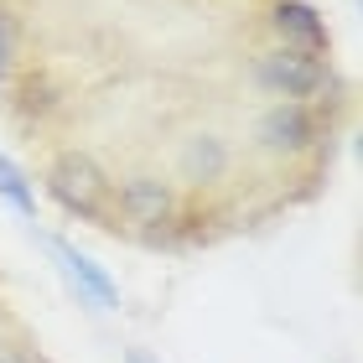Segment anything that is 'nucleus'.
<instances>
[{
  "mask_svg": "<svg viewBox=\"0 0 363 363\" xmlns=\"http://www.w3.org/2000/svg\"><path fill=\"white\" fill-rule=\"evenodd\" d=\"M270 31H275V47H286V52H311L322 57L327 52V21L317 6H306V0H280L270 11Z\"/></svg>",
  "mask_w": 363,
  "mask_h": 363,
  "instance_id": "3",
  "label": "nucleus"
},
{
  "mask_svg": "<svg viewBox=\"0 0 363 363\" xmlns=\"http://www.w3.org/2000/svg\"><path fill=\"white\" fill-rule=\"evenodd\" d=\"M0 348H6V322H0Z\"/></svg>",
  "mask_w": 363,
  "mask_h": 363,
  "instance_id": "10",
  "label": "nucleus"
},
{
  "mask_svg": "<svg viewBox=\"0 0 363 363\" xmlns=\"http://www.w3.org/2000/svg\"><path fill=\"white\" fill-rule=\"evenodd\" d=\"M52 255L62 259V265H68V275L78 280V286H84L89 296H94V301L99 306H120V296H114V286H109V275L104 270H99L94 265V259H84V255H78V250H68V244H52Z\"/></svg>",
  "mask_w": 363,
  "mask_h": 363,
  "instance_id": "7",
  "label": "nucleus"
},
{
  "mask_svg": "<svg viewBox=\"0 0 363 363\" xmlns=\"http://www.w3.org/2000/svg\"><path fill=\"white\" fill-rule=\"evenodd\" d=\"M47 192H52L68 213H78V218H104L109 177L99 172L94 156H84V151H62L52 167H47Z\"/></svg>",
  "mask_w": 363,
  "mask_h": 363,
  "instance_id": "2",
  "label": "nucleus"
},
{
  "mask_svg": "<svg viewBox=\"0 0 363 363\" xmlns=\"http://www.w3.org/2000/svg\"><path fill=\"white\" fill-rule=\"evenodd\" d=\"M255 135L265 151H301L311 140V109L306 104H291V99H275V104L259 114Z\"/></svg>",
  "mask_w": 363,
  "mask_h": 363,
  "instance_id": "5",
  "label": "nucleus"
},
{
  "mask_svg": "<svg viewBox=\"0 0 363 363\" xmlns=\"http://www.w3.org/2000/svg\"><path fill=\"white\" fill-rule=\"evenodd\" d=\"M255 84L270 99H291V104H306L333 89V62L311 57V52H286V47H270V52L255 57Z\"/></svg>",
  "mask_w": 363,
  "mask_h": 363,
  "instance_id": "1",
  "label": "nucleus"
},
{
  "mask_svg": "<svg viewBox=\"0 0 363 363\" xmlns=\"http://www.w3.org/2000/svg\"><path fill=\"white\" fill-rule=\"evenodd\" d=\"M177 172L182 182H213V177H223L228 172V145L218 135H192V140H182V156H177Z\"/></svg>",
  "mask_w": 363,
  "mask_h": 363,
  "instance_id": "6",
  "label": "nucleus"
},
{
  "mask_svg": "<svg viewBox=\"0 0 363 363\" xmlns=\"http://www.w3.org/2000/svg\"><path fill=\"white\" fill-rule=\"evenodd\" d=\"M120 213H125L130 223H140V228L172 223V213H177L172 182H161V177H130L125 187H120Z\"/></svg>",
  "mask_w": 363,
  "mask_h": 363,
  "instance_id": "4",
  "label": "nucleus"
},
{
  "mask_svg": "<svg viewBox=\"0 0 363 363\" xmlns=\"http://www.w3.org/2000/svg\"><path fill=\"white\" fill-rule=\"evenodd\" d=\"M0 363H26V353H16V348H0Z\"/></svg>",
  "mask_w": 363,
  "mask_h": 363,
  "instance_id": "9",
  "label": "nucleus"
},
{
  "mask_svg": "<svg viewBox=\"0 0 363 363\" xmlns=\"http://www.w3.org/2000/svg\"><path fill=\"white\" fill-rule=\"evenodd\" d=\"M0 197H6V203H11L16 213H26V218H31V213H37V197H31L26 177L16 172V167H11L6 156H0Z\"/></svg>",
  "mask_w": 363,
  "mask_h": 363,
  "instance_id": "8",
  "label": "nucleus"
}]
</instances>
